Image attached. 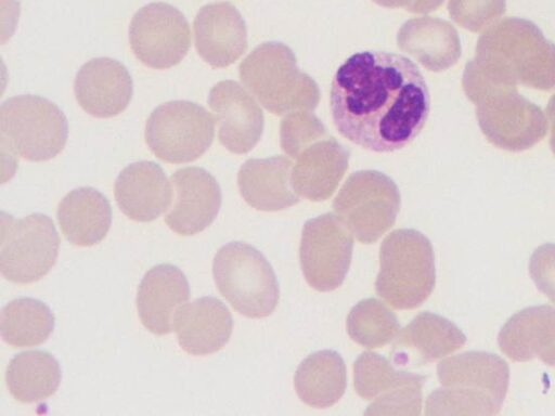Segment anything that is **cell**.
<instances>
[{
  "label": "cell",
  "mask_w": 555,
  "mask_h": 416,
  "mask_svg": "<svg viewBox=\"0 0 555 416\" xmlns=\"http://www.w3.org/2000/svg\"><path fill=\"white\" fill-rule=\"evenodd\" d=\"M337 131L365 150L388 153L409 145L430 110L427 83L409 57L384 51L349 56L331 84Z\"/></svg>",
  "instance_id": "1"
},
{
  "label": "cell",
  "mask_w": 555,
  "mask_h": 416,
  "mask_svg": "<svg viewBox=\"0 0 555 416\" xmlns=\"http://www.w3.org/2000/svg\"><path fill=\"white\" fill-rule=\"evenodd\" d=\"M244 87L270 113L313 110L321 99L317 82L297 66L294 52L282 42H263L240 64Z\"/></svg>",
  "instance_id": "2"
},
{
  "label": "cell",
  "mask_w": 555,
  "mask_h": 416,
  "mask_svg": "<svg viewBox=\"0 0 555 416\" xmlns=\"http://www.w3.org/2000/svg\"><path fill=\"white\" fill-rule=\"evenodd\" d=\"M376 294L399 310L420 307L436 284L435 253L430 240L413 229H398L384 238Z\"/></svg>",
  "instance_id": "3"
},
{
  "label": "cell",
  "mask_w": 555,
  "mask_h": 416,
  "mask_svg": "<svg viewBox=\"0 0 555 416\" xmlns=\"http://www.w3.org/2000/svg\"><path fill=\"white\" fill-rule=\"evenodd\" d=\"M212 275L220 294L247 317L269 316L279 303L275 273L264 256L249 244L223 245L215 255Z\"/></svg>",
  "instance_id": "4"
},
{
  "label": "cell",
  "mask_w": 555,
  "mask_h": 416,
  "mask_svg": "<svg viewBox=\"0 0 555 416\" xmlns=\"http://www.w3.org/2000/svg\"><path fill=\"white\" fill-rule=\"evenodd\" d=\"M67 119L51 101L31 94L8 99L0 107L1 146L30 161H44L64 148Z\"/></svg>",
  "instance_id": "5"
},
{
  "label": "cell",
  "mask_w": 555,
  "mask_h": 416,
  "mask_svg": "<svg viewBox=\"0 0 555 416\" xmlns=\"http://www.w3.org/2000/svg\"><path fill=\"white\" fill-rule=\"evenodd\" d=\"M400 207L397 184L376 170L351 173L333 200L335 216L363 244H372L386 233Z\"/></svg>",
  "instance_id": "6"
},
{
  "label": "cell",
  "mask_w": 555,
  "mask_h": 416,
  "mask_svg": "<svg viewBox=\"0 0 555 416\" xmlns=\"http://www.w3.org/2000/svg\"><path fill=\"white\" fill-rule=\"evenodd\" d=\"M60 237L51 218L31 213L22 219L1 213L0 271L15 284L41 280L55 264Z\"/></svg>",
  "instance_id": "7"
},
{
  "label": "cell",
  "mask_w": 555,
  "mask_h": 416,
  "mask_svg": "<svg viewBox=\"0 0 555 416\" xmlns=\"http://www.w3.org/2000/svg\"><path fill=\"white\" fill-rule=\"evenodd\" d=\"M215 118L190 101H170L157 106L145 123L144 138L152 153L169 164L191 162L210 147Z\"/></svg>",
  "instance_id": "8"
},
{
  "label": "cell",
  "mask_w": 555,
  "mask_h": 416,
  "mask_svg": "<svg viewBox=\"0 0 555 416\" xmlns=\"http://www.w3.org/2000/svg\"><path fill=\"white\" fill-rule=\"evenodd\" d=\"M353 239L334 213L306 221L300 239V265L307 283L319 291L338 288L350 268Z\"/></svg>",
  "instance_id": "9"
},
{
  "label": "cell",
  "mask_w": 555,
  "mask_h": 416,
  "mask_svg": "<svg viewBox=\"0 0 555 416\" xmlns=\"http://www.w3.org/2000/svg\"><path fill=\"white\" fill-rule=\"evenodd\" d=\"M129 42L135 57L145 66L167 69L179 64L191 46V30L185 16L165 2L139 9L129 26Z\"/></svg>",
  "instance_id": "10"
},
{
  "label": "cell",
  "mask_w": 555,
  "mask_h": 416,
  "mask_svg": "<svg viewBox=\"0 0 555 416\" xmlns=\"http://www.w3.org/2000/svg\"><path fill=\"white\" fill-rule=\"evenodd\" d=\"M173 203L164 221L182 236L204 231L216 219L221 207V190L217 180L205 169L185 167L170 177Z\"/></svg>",
  "instance_id": "11"
},
{
  "label": "cell",
  "mask_w": 555,
  "mask_h": 416,
  "mask_svg": "<svg viewBox=\"0 0 555 416\" xmlns=\"http://www.w3.org/2000/svg\"><path fill=\"white\" fill-rule=\"evenodd\" d=\"M220 143L233 154H246L259 142L263 114L256 100L236 81L222 80L209 92Z\"/></svg>",
  "instance_id": "12"
},
{
  "label": "cell",
  "mask_w": 555,
  "mask_h": 416,
  "mask_svg": "<svg viewBox=\"0 0 555 416\" xmlns=\"http://www.w3.org/2000/svg\"><path fill=\"white\" fill-rule=\"evenodd\" d=\"M193 26L196 51L214 68L228 67L247 49L245 21L229 2L202 6Z\"/></svg>",
  "instance_id": "13"
},
{
  "label": "cell",
  "mask_w": 555,
  "mask_h": 416,
  "mask_svg": "<svg viewBox=\"0 0 555 416\" xmlns=\"http://www.w3.org/2000/svg\"><path fill=\"white\" fill-rule=\"evenodd\" d=\"M74 92L85 112L96 118H111L127 108L132 96V79L120 62L96 57L79 68Z\"/></svg>",
  "instance_id": "14"
},
{
  "label": "cell",
  "mask_w": 555,
  "mask_h": 416,
  "mask_svg": "<svg viewBox=\"0 0 555 416\" xmlns=\"http://www.w3.org/2000/svg\"><path fill=\"white\" fill-rule=\"evenodd\" d=\"M465 342V335L454 323L424 311L399 330L391 359L400 367L420 366L459 350Z\"/></svg>",
  "instance_id": "15"
},
{
  "label": "cell",
  "mask_w": 555,
  "mask_h": 416,
  "mask_svg": "<svg viewBox=\"0 0 555 416\" xmlns=\"http://www.w3.org/2000/svg\"><path fill=\"white\" fill-rule=\"evenodd\" d=\"M190 297L189 282L172 264H158L143 276L137 291V310L142 325L163 336L173 330L175 318Z\"/></svg>",
  "instance_id": "16"
},
{
  "label": "cell",
  "mask_w": 555,
  "mask_h": 416,
  "mask_svg": "<svg viewBox=\"0 0 555 416\" xmlns=\"http://www.w3.org/2000/svg\"><path fill=\"white\" fill-rule=\"evenodd\" d=\"M115 199L121 212L137 222H151L170 208L171 183L162 167L141 160L125 167L115 181Z\"/></svg>",
  "instance_id": "17"
},
{
  "label": "cell",
  "mask_w": 555,
  "mask_h": 416,
  "mask_svg": "<svg viewBox=\"0 0 555 416\" xmlns=\"http://www.w3.org/2000/svg\"><path fill=\"white\" fill-rule=\"evenodd\" d=\"M173 330L180 347L191 355H208L230 340L233 318L227 306L215 297L185 303L177 313Z\"/></svg>",
  "instance_id": "18"
},
{
  "label": "cell",
  "mask_w": 555,
  "mask_h": 416,
  "mask_svg": "<svg viewBox=\"0 0 555 416\" xmlns=\"http://www.w3.org/2000/svg\"><path fill=\"white\" fill-rule=\"evenodd\" d=\"M498 343L515 362L539 358L555 366V307L539 306L518 311L501 328Z\"/></svg>",
  "instance_id": "19"
},
{
  "label": "cell",
  "mask_w": 555,
  "mask_h": 416,
  "mask_svg": "<svg viewBox=\"0 0 555 416\" xmlns=\"http://www.w3.org/2000/svg\"><path fill=\"white\" fill-rule=\"evenodd\" d=\"M349 152L328 136L306 147L292 169L294 191L311 200L328 199L348 169Z\"/></svg>",
  "instance_id": "20"
},
{
  "label": "cell",
  "mask_w": 555,
  "mask_h": 416,
  "mask_svg": "<svg viewBox=\"0 0 555 416\" xmlns=\"http://www.w3.org/2000/svg\"><path fill=\"white\" fill-rule=\"evenodd\" d=\"M293 162L285 156L251 158L237 173V185L243 199L262 211H279L299 203L292 185Z\"/></svg>",
  "instance_id": "21"
},
{
  "label": "cell",
  "mask_w": 555,
  "mask_h": 416,
  "mask_svg": "<svg viewBox=\"0 0 555 416\" xmlns=\"http://www.w3.org/2000/svg\"><path fill=\"white\" fill-rule=\"evenodd\" d=\"M56 218L69 243L89 247L105 238L112 223V208L102 193L83 186L63 197L57 206Z\"/></svg>",
  "instance_id": "22"
},
{
  "label": "cell",
  "mask_w": 555,
  "mask_h": 416,
  "mask_svg": "<svg viewBox=\"0 0 555 416\" xmlns=\"http://www.w3.org/2000/svg\"><path fill=\"white\" fill-rule=\"evenodd\" d=\"M437 375L443 387L480 391L502 405L509 381L507 363L483 351H467L439 362Z\"/></svg>",
  "instance_id": "23"
},
{
  "label": "cell",
  "mask_w": 555,
  "mask_h": 416,
  "mask_svg": "<svg viewBox=\"0 0 555 416\" xmlns=\"http://www.w3.org/2000/svg\"><path fill=\"white\" fill-rule=\"evenodd\" d=\"M397 43L400 50L434 72L450 66L457 50L453 27L446 21L430 16L406 21L397 34Z\"/></svg>",
  "instance_id": "24"
},
{
  "label": "cell",
  "mask_w": 555,
  "mask_h": 416,
  "mask_svg": "<svg viewBox=\"0 0 555 416\" xmlns=\"http://www.w3.org/2000/svg\"><path fill=\"white\" fill-rule=\"evenodd\" d=\"M294 386L299 399L309 406L325 408L334 405L347 387L343 358L333 350L311 353L297 367Z\"/></svg>",
  "instance_id": "25"
},
{
  "label": "cell",
  "mask_w": 555,
  "mask_h": 416,
  "mask_svg": "<svg viewBox=\"0 0 555 416\" xmlns=\"http://www.w3.org/2000/svg\"><path fill=\"white\" fill-rule=\"evenodd\" d=\"M57 360L41 350L24 351L14 355L5 372L7 387L21 403H34L53 395L61 382Z\"/></svg>",
  "instance_id": "26"
},
{
  "label": "cell",
  "mask_w": 555,
  "mask_h": 416,
  "mask_svg": "<svg viewBox=\"0 0 555 416\" xmlns=\"http://www.w3.org/2000/svg\"><path fill=\"white\" fill-rule=\"evenodd\" d=\"M54 322V314L46 303L23 297L2 308L0 333L2 339L13 348L36 347L52 334Z\"/></svg>",
  "instance_id": "27"
},
{
  "label": "cell",
  "mask_w": 555,
  "mask_h": 416,
  "mask_svg": "<svg viewBox=\"0 0 555 416\" xmlns=\"http://www.w3.org/2000/svg\"><path fill=\"white\" fill-rule=\"evenodd\" d=\"M346 328L354 342L374 349L382 348L397 337L400 323L384 302L376 298H366L350 310Z\"/></svg>",
  "instance_id": "28"
},
{
  "label": "cell",
  "mask_w": 555,
  "mask_h": 416,
  "mask_svg": "<svg viewBox=\"0 0 555 416\" xmlns=\"http://www.w3.org/2000/svg\"><path fill=\"white\" fill-rule=\"evenodd\" d=\"M413 373L397 370L380 354L365 351L353 364V386L357 394L370 401L385 396L403 385Z\"/></svg>",
  "instance_id": "29"
},
{
  "label": "cell",
  "mask_w": 555,
  "mask_h": 416,
  "mask_svg": "<svg viewBox=\"0 0 555 416\" xmlns=\"http://www.w3.org/2000/svg\"><path fill=\"white\" fill-rule=\"evenodd\" d=\"M501 404L487 393L443 387L430 393L426 400V415H494Z\"/></svg>",
  "instance_id": "30"
},
{
  "label": "cell",
  "mask_w": 555,
  "mask_h": 416,
  "mask_svg": "<svg viewBox=\"0 0 555 416\" xmlns=\"http://www.w3.org/2000/svg\"><path fill=\"white\" fill-rule=\"evenodd\" d=\"M326 135L322 121L308 110L288 113L280 123L281 148L292 158H296L306 147Z\"/></svg>",
  "instance_id": "31"
},
{
  "label": "cell",
  "mask_w": 555,
  "mask_h": 416,
  "mask_svg": "<svg viewBox=\"0 0 555 416\" xmlns=\"http://www.w3.org/2000/svg\"><path fill=\"white\" fill-rule=\"evenodd\" d=\"M425 377L414 374L389 394L375 399L364 415H420Z\"/></svg>",
  "instance_id": "32"
},
{
  "label": "cell",
  "mask_w": 555,
  "mask_h": 416,
  "mask_svg": "<svg viewBox=\"0 0 555 416\" xmlns=\"http://www.w3.org/2000/svg\"><path fill=\"white\" fill-rule=\"evenodd\" d=\"M529 273L537 288L555 303V244L535 248L529 260Z\"/></svg>",
  "instance_id": "33"
},
{
  "label": "cell",
  "mask_w": 555,
  "mask_h": 416,
  "mask_svg": "<svg viewBox=\"0 0 555 416\" xmlns=\"http://www.w3.org/2000/svg\"><path fill=\"white\" fill-rule=\"evenodd\" d=\"M504 0H450L449 11L454 21L467 25L482 14H490L503 6Z\"/></svg>",
  "instance_id": "34"
},
{
  "label": "cell",
  "mask_w": 555,
  "mask_h": 416,
  "mask_svg": "<svg viewBox=\"0 0 555 416\" xmlns=\"http://www.w3.org/2000/svg\"><path fill=\"white\" fill-rule=\"evenodd\" d=\"M385 8H405L411 13H418L421 0H373Z\"/></svg>",
  "instance_id": "35"
}]
</instances>
